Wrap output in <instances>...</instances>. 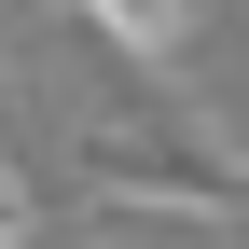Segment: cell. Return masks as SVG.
I'll return each instance as SVG.
<instances>
[{
    "mask_svg": "<svg viewBox=\"0 0 249 249\" xmlns=\"http://www.w3.org/2000/svg\"><path fill=\"white\" fill-rule=\"evenodd\" d=\"M70 166L111 222H222V208H249V152L180 83H111V111H83Z\"/></svg>",
    "mask_w": 249,
    "mask_h": 249,
    "instance_id": "obj_1",
    "label": "cell"
},
{
    "mask_svg": "<svg viewBox=\"0 0 249 249\" xmlns=\"http://www.w3.org/2000/svg\"><path fill=\"white\" fill-rule=\"evenodd\" d=\"M28 222H42V208H28V180L0 166V249H28Z\"/></svg>",
    "mask_w": 249,
    "mask_h": 249,
    "instance_id": "obj_3",
    "label": "cell"
},
{
    "mask_svg": "<svg viewBox=\"0 0 249 249\" xmlns=\"http://www.w3.org/2000/svg\"><path fill=\"white\" fill-rule=\"evenodd\" d=\"M70 42L97 55L111 83H166L180 55H194V14H180V0H70Z\"/></svg>",
    "mask_w": 249,
    "mask_h": 249,
    "instance_id": "obj_2",
    "label": "cell"
}]
</instances>
